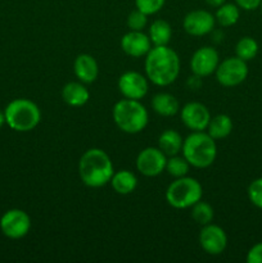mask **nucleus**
<instances>
[{
    "label": "nucleus",
    "instance_id": "obj_1",
    "mask_svg": "<svg viewBox=\"0 0 262 263\" xmlns=\"http://www.w3.org/2000/svg\"><path fill=\"white\" fill-rule=\"evenodd\" d=\"M146 79L157 86H169L180 73V58L169 45L153 46L145 58Z\"/></svg>",
    "mask_w": 262,
    "mask_h": 263
},
{
    "label": "nucleus",
    "instance_id": "obj_2",
    "mask_svg": "<svg viewBox=\"0 0 262 263\" xmlns=\"http://www.w3.org/2000/svg\"><path fill=\"white\" fill-rule=\"evenodd\" d=\"M115 170L110 157L99 148L87 149L79 162L81 181L89 187H102L110 182Z\"/></svg>",
    "mask_w": 262,
    "mask_h": 263
},
{
    "label": "nucleus",
    "instance_id": "obj_3",
    "mask_svg": "<svg viewBox=\"0 0 262 263\" xmlns=\"http://www.w3.org/2000/svg\"><path fill=\"white\" fill-rule=\"evenodd\" d=\"M182 157L195 168H207L217 157V145L208 133L193 131L182 143Z\"/></svg>",
    "mask_w": 262,
    "mask_h": 263
},
{
    "label": "nucleus",
    "instance_id": "obj_4",
    "mask_svg": "<svg viewBox=\"0 0 262 263\" xmlns=\"http://www.w3.org/2000/svg\"><path fill=\"white\" fill-rule=\"evenodd\" d=\"M112 117L117 127L126 134L141 133L146 127L149 115L140 100L122 99L115 104Z\"/></svg>",
    "mask_w": 262,
    "mask_h": 263
},
{
    "label": "nucleus",
    "instance_id": "obj_5",
    "mask_svg": "<svg viewBox=\"0 0 262 263\" xmlns=\"http://www.w3.org/2000/svg\"><path fill=\"white\" fill-rule=\"evenodd\" d=\"M5 123L12 130L18 133H27L33 130L40 123V108L32 100L20 98L7 105L4 110Z\"/></svg>",
    "mask_w": 262,
    "mask_h": 263
},
{
    "label": "nucleus",
    "instance_id": "obj_6",
    "mask_svg": "<svg viewBox=\"0 0 262 263\" xmlns=\"http://www.w3.org/2000/svg\"><path fill=\"white\" fill-rule=\"evenodd\" d=\"M203 197V187L198 180L193 177H177L166 190V200L176 210L192 208Z\"/></svg>",
    "mask_w": 262,
    "mask_h": 263
},
{
    "label": "nucleus",
    "instance_id": "obj_7",
    "mask_svg": "<svg viewBox=\"0 0 262 263\" xmlns=\"http://www.w3.org/2000/svg\"><path fill=\"white\" fill-rule=\"evenodd\" d=\"M216 79L222 86L233 87L238 86L246 81L248 76V66L247 62L238 57H230L218 63L216 69Z\"/></svg>",
    "mask_w": 262,
    "mask_h": 263
},
{
    "label": "nucleus",
    "instance_id": "obj_8",
    "mask_svg": "<svg viewBox=\"0 0 262 263\" xmlns=\"http://www.w3.org/2000/svg\"><path fill=\"white\" fill-rule=\"evenodd\" d=\"M31 229V218L25 211L13 208L7 211L0 218V230L7 238L21 239L28 234Z\"/></svg>",
    "mask_w": 262,
    "mask_h": 263
},
{
    "label": "nucleus",
    "instance_id": "obj_9",
    "mask_svg": "<svg viewBox=\"0 0 262 263\" xmlns=\"http://www.w3.org/2000/svg\"><path fill=\"white\" fill-rule=\"evenodd\" d=\"M167 156L159 148L143 149L136 158V168L146 177H156L166 170Z\"/></svg>",
    "mask_w": 262,
    "mask_h": 263
},
{
    "label": "nucleus",
    "instance_id": "obj_10",
    "mask_svg": "<svg viewBox=\"0 0 262 263\" xmlns=\"http://www.w3.org/2000/svg\"><path fill=\"white\" fill-rule=\"evenodd\" d=\"M220 63L217 50L212 46H203L194 51L190 59V69L198 77H207L215 73Z\"/></svg>",
    "mask_w": 262,
    "mask_h": 263
},
{
    "label": "nucleus",
    "instance_id": "obj_11",
    "mask_svg": "<svg viewBox=\"0 0 262 263\" xmlns=\"http://www.w3.org/2000/svg\"><path fill=\"white\" fill-rule=\"evenodd\" d=\"M148 79L139 72H125L118 79V90L126 99H143L148 94Z\"/></svg>",
    "mask_w": 262,
    "mask_h": 263
},
{
    "label": "nucleus",
    "instance_id": "obj_12",
    "mask_svg": "<svg viewBox=\"0 0 262 263\" xmlns=\"http://www.w3.org/2000/svg\"><path fill=\"white\" fill-rule=\"evenodd\" d=\"M199 244L205 253L218 256L223 253L228 247V236L222 228L208 223L202 228L199 233Z\"/></svg>",
    "mask_w": 262,
    "mask_h": 263
},
{
    "label": "nucleus",
    "instance_id": "obj_13",
    "mask_svg": "<svg viewBox=\"0 0 262 263\" xmlns=\"http://www.w3.org/2000/svg\"><path fill=\"white\" fill-rule=\"evenodd\" d=\"M181 122L192 131H204L211 120V113L204 104L198 102L188 103L182 107Z\"/></svg>",
    "mask_w": 262,
    "mask_h": 263
},
{
    "label": "nucleus",
    "instance_id": "obj_14",
    "mask_svg": "<svg viewBox=\"0 0 262 263\" xmlns=\"http://www.w3.org/2000/svg\"><path fill=\"white\" fill-rule=\"evenodd\" d=\"M215 15L208 10L197 9L188 13L182 21L184 30L192 36H204L215 28Z\"/></svg>",
    "mask_w": 262,
    "mask_h": 263
},
{
    "label": "nucleus",
    "instance_id": "obj_15",
    "mask_svg": "<svg viewBox=\"0 0 262 263\" xmlns=\"http://www.w3.org/2000/svg\"><path fill=\"white\" fill-rule=\"evenodd\" d=\"M121 48L133 58L146 55L152 49V41L143 31H130L121 39Z\"/></svg>",
    "mask_w": 262,
    "mask_h": 263
},
{
    "label": "nucleus",
    "instance_id": "obj_16",
    "mask_svg": "<svg viewBox=\"0 0 262 263\" xmlns=\"http://www.w3.org/2000/svg\"><path fill=\"white\" fill-rule=\"evenodd\" d=\"M73 71L77 79L84 84H91L98 79L99 67L95 58L90 54H80L74 59Z\"/></svg>",
    "mask_w": 262,
    "mask_h": 263
},
{
    "label": "nucleus",
    "instance_id": "obj_17",
    "mask_svg": "<svg viewBox=\"0 0 262 263\" xmlns=\"http://www.w3.org/2000/svg\"><path fill=\"white\" fill-rule=\"evenodd\" d=\"M62 98L71 107H82L90 99V92L84 82H68L62 89Z\"/></svg>",
    "mask_w": 262,
    "mask_h": 263
},
{
    "label": "nucleus",
    "instance_id": "obj_18",
    "mask_svg": "<svg viewBox=\"0 0 262 263\" xmlns=\"http://www.w3.org/2000/svg\"><path fill=\"white\" fill-rule=\"evenodd\" d=\"M152 108L154 112L163 117H171L180 110L179 100L169 92H159L152 99Z\"/></svg>",
    "mask_w": 262,
    "mask_h": 263
},
{
    "label": "nucleus",
    "instance_id": "obj_19",
    "mask_svg": "<svg viewBox=\"0 0 262 263\" xmlns=\"http://www.w3.org/2000/svg\"><path fill=\"white\" fill-rule=\"evenodd\" d=\"M110 185L117 194L127 195L131 194L138 186V179L135 175L127 170H121L115 172L110 179Z\"/></svg>",
    "mask_w": 262,
    "mask_h": 263
},
{
    "label": "nucleus",
    "instance_id": "obj_20",
    "mask_svg": "<svg viewBox=\"0 0 262 263\" xmlns=\"http://www.w3.org/2000/svg\"><path fill=\"white\" fill-rule=\"evenodd\" d=\"M182 143H184V139L182 136L177 133L176 130H164L163 133L159 135L158 139V148L166 154L167 157L176 156L181 152L182 149Z\"/></svg>",
    "mask_w": 262,
    "mask_h": 263
},
{
    "label": "nucleus",
    "instance_id": "obj_21",
    "mask_svg": "<svg viewBox=\"0 0 262 263\" xmlns=\"http://www.w3.org/2000/svg\"><path fill=\"white\" fill-rule=\"evenodd\" d=\"M233 127V121L228 115H217L213 118L211 117L210 123L207 126L208 135L215 139V140L225 139L230 135Z\"/></svg>",
    "mask_w": 262,
    "mask_h": 263
},
{
    "label": "nucleus",
    "instance_id": "obj_22",
    "mask_svg": "<svg viewBox=\"0 0 262 263\" xmlns=\"http://www.w3.org/2000/svg\"><path fill=\"white\" fill-rule=\"evenodd\" d=\"M172 37V27L167 21L157 20L149 27V39L154 46L169 45Z\"/></svg>",
    "mask_w": 262,
    "mask_h": 263
},
{
    "label": "nucleus",
    "instance_id": "obj_23",
    "mask_svg": "<svg viewBox=\"0 0 262 263\" xmlns=\"http://www.w3.org/2000/svg\"><path fill=\"white\" fill-rule=\"evenodd\" d=\"M239 17H240L239 7L236 4H231V3H223L222 5H220L215 14L216 22H218L221 27L234 26L239 21Z\"/></svg>",
    "mask_w": 262,
    "mask_h": 263
},
{
    "label": "nucleus",
    "instance_id": "obj_24",
    "mask_svg": "<svg viewBox=\"0 0 262 263\" xmlns=\"http://www.w3.org/2000/svg\"><path fill=\"white\" fill-rule=\"evenodd\" d=\"M235 54L238 58L243 59V61H252L258 54V43L253 37L244 36L236 43Z\"/></svg>",
    "mask_w": 262,
    "mask_h": 263
},
{
    "label": "nucleus",
    "instance_id": "obj_25",
    "mask_svg": "<svg viewBox=\"0 0 262 263\" xmlns=\"http://www.w3.org/2000/svg\"><path fill=\"white\" fill-rule=\"evenodd\" d=\"M213 216H215V211H213L212 205L207 202H202V199L192 207L193 220L199 225L204 226L211 223L213 220Z\"/></svg>",
    "mask_w": 262,
    "mask_h": 263
},
{
    "label": "nucleus",
    "instance_id": "obj_26",
    "mask_svg": "<svg viewBox=\"0 0 262 263\" xmlns=\"http://www.w3.org/2000/svg\"><path fill=\"white\" fill-rule=\"evenodd\" d=\"M190 164L184 157L171 156L170 158H167L166 162V171L169 172L170 176L172 177H182L186 176L188 172H189Z\"/></svg>",
    "mask_w": 262,
    "mask_h": 263
},
{
    "label": "nucleus",
    "instance_id": "obj_27",
    "mask_svg": "<svg viewBox=\"0 0 262 263\" xmlns=\"http://www.w3.org/2000/svg\"><path fill=\"white\" fill-rule=\"evenodd\" d=\"M146 23H148V15L139 9H135L128 14L127 27L130 28V31H143V28L146 27Z\"/></svg>",
    "mask_w": 262,
    "mask_h": 263
},
{
    "label": "nucleus",
    "instance_id": "obj_28",
    "mask_svg": "<svg viewBox=\"0 0 262 263\" xmlns=\"http://www.w3.org/2000/svg\"><path fill=\"white\" fill-rule=\"evenodd\" d=\"M166 0H135L136 9L145 13L146 15L156 14L163 8Z\"/></svg>",
    "mask_w": 262,
    "mask_h": 263
},
{
    "label": "nucleus",
    "instance_id": "obj_29",
    "mask_svg": "<svg viewBox=\"0 0 262 263\" xmlns=\"http://www.w3.org/2000/svg\"><path fill=\"white\" fill-rule=\"evenodd\" d=\"M248 198L253 205L262 210V177L253 180L248 186Z\"/></svg>",
    "mask_w": 262,
    "mask_h": 263
},
{
    "label": "nucleus",
    "instance_id": "obj_30",
    "mask_svg": "<svg viewBox=\"0 0 262 263\" xmlns=\"http://www.w3.org/2000/svg\"><path fill=\"white\" fill-rule=\"evenodd\" d=\"M246 261L248 263H262V241L254 244L247 253Z\"/></svg>",
    "mask_w": 262,
    "mask_h": 263
},
{
    "label": "nucleus",
    "instance_id": "obj_31",
    "mask_svg": "<svg viewBox=\"0 0 262 263\" xmlns=\"http://www.w3.org/2000/svg\"><path fill=\"white\" fill-rule=\"evenodd\" d=\"M262 0H235V4L244 10H256L261 7Z\"/></svg>",
    "mask_w": 262,
    "mask_h": 263
},
{
    "label": "nucleus",
    "instance_id": "obj_32",
    "mask_svg": "<svg viewBox=\"0 0 262 263\" xmlns=\"http://www.w3.org/2000/svg\"><path fill=\"white\" fill-rule=\"evenodd\" d=\"M225 2L226 0H205V3H207L210 7H213V8H218L220 5H222Z\"/></svg>",
    "mask_w": 262,
    "mask_h": 263
},
{
    "label": "nucleus",
    "instance_id": "obj_33",
    "mask_svg": "<svg viewBox=\"0 0 262 263\" xmlns=\"http://www.w3.org/2000/svg\"><path fill=\"white\" fill-rule=\"evenodd\" d=\"M5 123V115H4V112H2V110H0V128L3 127V125H4Z\"/></svg>",
    "mask_w": 262,
    "mask_h": 263
},
{
    "label": "nucleus",
    "instance_id": "obj_34",
    "mask_svg": "<svg viewBox=\"0 0 262 263\" xmlns=\"http://www.w3.org/2000/svg\"><path fill=\"white\" fill-rule=\"evenodd\" d=\"M259 8H261V10H262V3H261V7H259Z\"/></svg>",
    "mask_w": 262,
    "mask_h": 263
}]
</instances>
